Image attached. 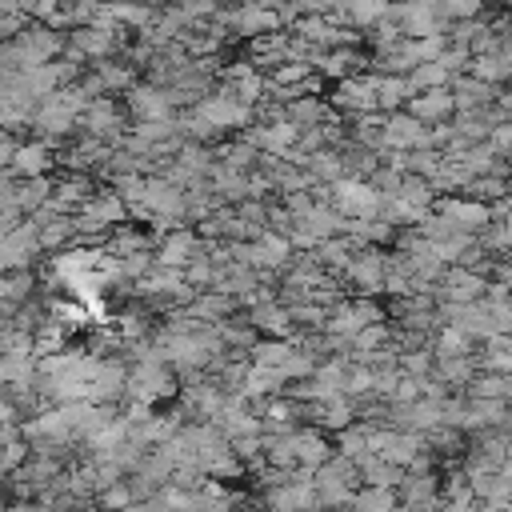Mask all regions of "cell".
<instances>
[{"mask_svg": "<svg viewBox=\"0 0 512 512\" xmlns=\"http://www.w3.org/2000/svg\"><path fill=\"white\" fill-rule=\"evenodd\" d=\"M192 112H196L200 120H208L212 128H220L224 136L240 132V128L252 120V108H248V104H240L224 80H220V84H216V88H212L204 100H196V104H192Z\"/></svg>", "mask_w": 512, "mask_h": 512, "instance_id": "cell-2", "label": "cell"}, {"mask_svg": "<svg viewBox=\"0 0 512 512\" xmlns=\"http://www.w3.org/2000/svg\"><path fill=\"white\" fill-rule=\"evenodd\" d=\"M472 348H476V340H472L464 328L448 324V320L432 332V352H436V356H468Z\"/></svg>", "mask_w": 512, "mask_h": 512, "instance_id": "cell-24", "label": "cell"}, {"mask_svg": "<svg viewBox=\"0 0 512 512\" xmlns=\"http://www.w3.org/2000/svg\"><path fill=\"white\" fill-rule=\"evenodd\" d=\"M420 396V376H408V372H400V380H396V388H392V404H408V400H416Z\"/></svg>", "mask_w": 512, "mask_h": 512, "instance_id": "cell-36", "label": "cell"}, {"mask_svg": "<svg viewBox=\"0 0 512 512\" xmlns=\"http://www.w3.org/2000/svg\"><path fill=\"white\" fill-rule=\"evenodd\" d=\"M96 508H136V496H132L128 480L120 476L116 484H108L104 492H96Z\"/></svg>", "mask_w": 512, "mask_h": 512, "instance_id": "cell-32", "label": "cell"}, {"mask_svg": "<svg viewBox=\"0 0 512 512\" xmlns=\"http://www.w3.org/2000/svg\"><path fill=\"white\" fill-rule=\"evenodd\" d=\"M288 316H292L296 332H320V328L328 324V308L316 304V300H300V304H292Z\"/></svg>", "mask_w": 512, "mask_h": 512, "instance_id": "cell-28", "label": "cell"}, {"mask_svg": "<svg viewBox=\"0 0 512 512\" xmlns=\"http://www.w3.org/2000/svg\"><path fill=\"white\" fill-rule=\"evenodd\" d=\"M428 144V124L416 120L408 108L384 112V148H420Z\"/></svg>", "mask_w": 512, "mask_h": 512, "instance_id": "cell-10", "label": "cell"}, {"mask_svg": "<svg viewBox=\"0 0 512 512\" xmlns=\"http://www.w3.org/2000/svg\"><path fill=\"white\" fill-rule=\"evenodd\" d=\"M404 108H408L416 120H424V124H440V120H448V116L456 112L448 84H444V88H420V92H412Z\"/></svg>", "mask_w": 512, "mask_h": 512, "instance_id": "cell-14", "label": "cell"}, {"mask_svg": "<svg viewBox=\"0 0 512 512\" xmlns=\"http://www.w3.org/2000/svg\"><path fill=\"white\" fill-rule=\"evenodd\" d=\"M452 80V72L440 64V60H420L412 72H408V84H412V92H420V88H444Z\"/></svg>", "mask_w": 512, "mask_h": 512, "instance_id": "cell-27", "label": "cell"}, {"mask_svg": "<svg viewBox=\"0 0 512 512\" xmlns=\"http://www.w3.org/2000/svg\"><path fill=\"white\" fill-rule=\"evenodd\" d=\"M52 196V172L48 176H16V188H12V204L20 216H32L40 204H48Z\"/></svg>", "mask_w": 512, "mask_h": 512, "instance_id": "cell-17", "label": "cell"}, {"mask_svg": "<svg viewBox=\"0 0 512 512\" xmlns=\"http://www.w3.org/2000/svg\"><path fill=\"white\" fill-rule=\"evenodd\" d=\"M12 188H16V176H12L8 168H0V208L12 204Z\"/></svg>", "mask_w": 512, "mask_h": 512, "instance_id": "cell-38", "label": "cell"}, {"mask_svg": "<svg viewBox=\"0 0 512 512\" xmlns=\"http://www.w3.org/2000/svg\"><path fill=\"white\" fill-rule=\"evenodd\" d=\"M304 168H308V176H312L316 184H332V180H340V176H344V164H340V148L324 144V148L308 152V156H304Z\"/></svg>", "mask_w": 512, "mask_h": 512, "instance_id": "cell-23", "label": "cell"}, {"mask_svg": "<svg viewBox=\"0 0 512 512\" xmlns=\"http://www.w3.org/2000/svg\"><path fill=\"white\" fill-rule=\"evenodd\" d=\"M340 280H344L348 292L380 296L384 292V248L380 244H360L348 260V268L340 272Z\"/></svg>", "mask_w": 512, "mask_h": 512, "instance_id": "cell-3", "label": "cell"}, {"mask_svg": "<svg viewBox=\"0 0 512 512\" xmlns=\"http://www.w3.org/2000/svg\"><path fill=\"white\" fill-rule=\"evenodd\" d=\"M312 484H316L320 508H352V492L360 488V468L352 456L332 452L324 464L312 468Z\"/></svg>", "mask_w": 512, "mask_h": 512, "instance_id": "cell-1", "label": "cell"}, {"mask_svg": "<svg viewBox=\"0 0 512 512\" xmlns=\"http://www.w3.org/2000/svg\"><path fill=\"white\" fill-rule=\"evenodd\" d=\"M372 68V52L364 44H344V48H328L324 60L316 64V72L332 84V80H344V76H356V72H368Z\"/></svg>", "mask_w": 512, "mask_h": 512, "instance_id": "cell-8", "label": "cell"}, {"mask_svg": "<svg viewBox=\"0 0 512 512\" xmlns=\"http://www.w3.org/2000/svg\"><path fill=\"white\" fill-rule=\"evenodd\" d=\"M124 108H128V120H176V108L168 104V92L148 84V80H136L128 92H120Z\"/></svg>", "mask_w": 512, "mask_h": 512, "instance_id": "cell-6", "label": "cell"}, {"mask_svg": "<svg viewBox=\"0 0 512 512\" xmlns=\"http://www.w3.org/2000/svg\"><path fill=\"white\" fill-rule=\"evenodd\" d=\"M228 4H252V0H228Z\"/></svg>", "mask_w": 512, "mask_h": 512, "instance_id": "cell-40", "label": "cell"}, {"mask_svg": "<svg viewBox=\"0 0 512 512\" xmlns=\"http://www.w3.org/2000/svg\"><path fill=\"white\" fill-rule=\"evenodd\" d=\"M236 308H240V300H236L232 292H220V288H200V292L188 300V312H192L196 320H204V324H216V320L232 316Z\"/></svg>", "mask_w": 512, "mask_h": 512, "instance_id": "cell-16", "label": "cell"}, {"mask_svg": "<svg viewBox=\"0 0 512 512\" xmlns=\"http://www.w3.org/2000/svg\"><path fill=\"white\" fill-rule=\"evenodd\" d=\"M432 364H436L432 344H420V348H400V360H396V368H400V372H408V376H428V372H432Z\"/></svg>", "mask_w": 512, "mask_h": 512, "instance_id": "cell-29", "label": "cell"}, {"mask_svg": "<svg viewBox=\"0 0 512 512\" xmlns=\"http://www.w3.org/2000/svg\"><path fill=\"white\" fill-rule=\"evenodd\" d=\"M16 8H24V12H32V8H36V0H16Z\"/></svg>", "mask_w": 512, "mask_h": 512, "instance_id": "cell-39", "label": "cell"}, {"mask_svg": "<svg viewBox=\"0 0 512 512\" xmlns=\"http://www.w3.org/2000/svg\"><path fill=\"white\" fill-rule=\"evenodd\" d=\"M352 508H360V512H388V508H396V488L360 484V488L352 492Z\"/></svg>", "mask_w": 512, "mask_h": 512, "instance_id": "cell-25", "label": "cell"}, {"mask_svg": "<svg viewBox=\"0 0 512 512\" xmlns=\"http://www.w3.org/2000/svg\"><path fill=\"white\" fill-rule=\"evenodd\" d=\"M396 508H440V468L404 472L396 484Z\"/></svg>", "mask_w": 512, "mask_h": 512, "instance_id": "cell-7", "label": "cell"}, {"mask_svg": "<svg viewBox=\"0 0 512 512\" xmlns=\"http://www.w3.org/2000/svg\"><path fill=\"white\" fill-rule=\"evenodd\" d=\"M360 248V240L352 236V232H336V236H324V240H316L308 252H312V260L324 268V272H332V276H340L344 268H348V260H352V252Z\"/></svg>", "mask_w": 512, "mask_h": 512, "instance_id": "cell-13", "label": "cell"}, {"mask_svg": "<svg viewBox=\"0 0 512 512\" xmlns=\"http://www.w3.org/2000/svg\"><path fill=\"white\" fill-rule=\"evenodd\" d=\"M212 276H216V264H212V256H208V252L184 264V280H188L192 288H208V284H212Z\"/></svg>", "mask_w": 512, "mask_h": 512, "instance_id": "cell-34", "label": "cell"}, {"mask_svg": "<svg viewBox=\"0 0 512 512\" xmlns=\"http://www.w3.org/2000/svg\"><path fill=\"white\" fill-rule=\"evenodd\" d=\"M444 164V152L432 148V144H420V148H404V172H416V176H436Z\"/></svg>", "mask_w": 512, "mask_h": 512, "instance_id": "cell-26", "label": "cell"}, {"mask_svg": "<svg viewBox=\"0 0 512 512\" xmlns=\"http://www.w3.org/2000/svg\"><path fill=\"white\" fill-rule=\"evenodd\" d=\"M392 340V324L388 320H372V324H364L356 336H352V348L356 352H368V348H380V344H388Z\"/></svg>", "mask_w": 512, "mask_h": 512, "instance_id": "cell-31", "label": "cell"}, {"mask_svg": "<svg viewBox=\"0 0 512 512\" xmlns=\"http://www.w3.org/2000/svg\"><path fill=\"white\" fill-rule=\"evenodd\" d=\"M328 104L336 112H380L376 104V76L372 72H356V76H344V80H332L328 84Z\"/></svg>", "mask_w": 512, "mask_h": 512, "instance_id": "cell-4", "label": "cell"}, {"mask_svg": "<svg viewBox=\"0 0 512 512\" xmlns=\"http://www.w3.org/2000/svg\"><path fill=\"white\" fill-rule=\"evenodd\" d=\"M328 112H332L328 96H296V100H288V104H284V120H288V124H296V128L320 124Z\"/></svg>", "mask_w": 512, "mask_h": 512, "instance_id": "cell-21", "label": "cell"}, {"mask_svg": "<svg viewBox=\"0 0 512 512\" xmlns=\"http://www.w3.org/2000/svg\"><path fill=\"white\" fill-rule=\"evenodd\" d=\"M432 376H440L452 392H464V384L476 376V360H472V352L468 356H436Z\"/></svg>", "mask_w": 512, "mask_h": 512, "instance_id": "cell-22", "label": "cell"}, {"mask_svg": "<svg viewBox=\"0 0 512 512\" xmlns=\"http://www.w3.org/2000/svg\"><path fill=\"white\" fill-rule=\"evenodd\" d=\"M356 468H360V484H384V488H396L400 484V476H404V468L400 464H392V460H384L380 452H364V456H356Z\"/></svg>", "mask_w": 512, "mask_h": 512, "instance_id": "cell-20", "label": "cell"}, {"mask_svg": "<svg viewBox=\"0 0 512 512\" xmlns=\"http://www.w3.org/2000/svg\"><path fill=\"white\" fill-rule=\"evenodd\" d=\"M204 252H208V240H204L192 224H176V228H168V232L160 236V244H156V264L184 268L188 260H196V256H204Z\"/></svg>", "mask_w": 512, "mask_h": 512, "instance_id": "cell-5", "label": "cell"}, {"mask_svg": "<svg viewBox=\"0 0 512 512\" xmlns=\"http://www.w3.org/2000/svg\"><path fill=\"white\" fill-rule=\"evenodd\" d=\"M244 312H248V320L256 324V332H260V336H284V340H292V336H296V324H292L288 308H284L276 296H260V300H256V304H248Z\"/></svg>", "mask_w": 512, "mask_h": 512, "instance_id": "cell-11", "label": "cell"}, {"mask_svg": "<svg viewBox=\"0 0 512 512\" xmlns=\"http://www.w3.org/2000/svg\"><path fill=\"white\" fill-rule=\"evenodd\" d=\"M108 188H112L128 208H136V204L144 200V176H140V172H120V176L108 180Z\"/></svg>", "mask_w": 512, "mask_h": 512, "instance_id": "cell-30", "label": "cell"}, {"mask_svg": "<svg viewBox=\"0 0 512 512\" xmlns=\"http://www.w3.org/2000/svg\"><path fill=\"white\" fill-rule=\"evenodd\" d=\"M496 88H500V84H488V80H480V76H472V72H452V80H448V92H452V104H456V108L492 104Z\"/></svg>", "mask_w": 512, "mask_h": 512, "instance_id": "cell-15", "label": "cell"}, {"mask_svg": "<svg viewBox=\"0 0 512 512\" xmlns=\"http://www.w3.org/2000/svg\"><path fill=\"white\" fill-rule=\"evenodd\" d=\"M292 448H296V464L316 468V464H324V460L336 452V440H332V432H324L320 424H300V428L292 432Z\"/></svg>", "mask_w": 512, "mask_h": 512, "instance_id": "cell-12", "label": "cell"}, {"mask_svg": "<svg viewBox=\"0 0 512 512\" xmlns=\"http://www.w3.org/2000/svg\"><path fill=\"white\" fill-rule=\"evenodd\" d=\"M412 40H416V56L420 60H440V52L448 48L444 32H428V36H412Z\"/></svg>", "mask_w": 512, "mask_h": 512, "instance_id": "cell-35", "label": "cell"}, {"mask_svg": "<svg viewBox=\"0 0 512 512\" xmlns=\"http://www.w3.org/2000/svg\"><path fill=\"white\" fill-rule=\"evenodd\" d=\"M372 76H376V104H380V112H396V108L408 104L412 84H408L404 72H372Z\"/></svg>", "mask_w": 512, "mask_h": 512, "instance_id": "cell-19", "label": "cell"}, {"mask_svg": "<svg viewBox=\"0 0 512 512\" xmlns=\"http://www.w3.org/2000/svg\"><path fill=\"white\" fill-rule=\"evenodd\" d=\"M488 144L496 156H512V120H500L492 132H488Z\"/></svg>", "mask_w": 512, "mask_h": 512, "instance_id": "cell-37", "label": "cell"}, {"mask_svg": "<svg viewBox=\"0 0 512 512\" xmlns=\"http://www.w3.org/2000/svg\"><path fill=\"white\" fill-rule=\"evenodd\" d=\"M8 172L12 176H48V172H56V148L44 144L40 136H28V140L16 144Z\"/></svg>", "mask_w": 512, "mask_h": 512, "instance_id": "cell-9", "label": "cell"}, {"mask_svg": "<svg viewBox=\"0 0 512 512\" xmlns=\"http://www.w3.org/2000/svg\"><path fill=\"white\" fill-rule=\"evenodd\" d=\"M92 72L104 80V88H108L112 96L128 92V88L140 80V68H136V64H128L124 56H104V60H92Z\"/></svg>", "mask_w": 512, "mask_h": 512, "instance_id": "cell-18", "label": "cell"}, {"mask_svg": "<svg viewBox=\"0 0 512 512\" xmlns=\"http://www.w3.org/2000/svg\"><path fill=\"white\" fill-rule=\"evenodd\" d=\"M436 8H440L444 20H472V16L488 12V0H440Z\"/></svg>", "mask_w": 512, "mask_h": 512, "instance_id": "cell-33", "label": "cell"}]
</instances>
